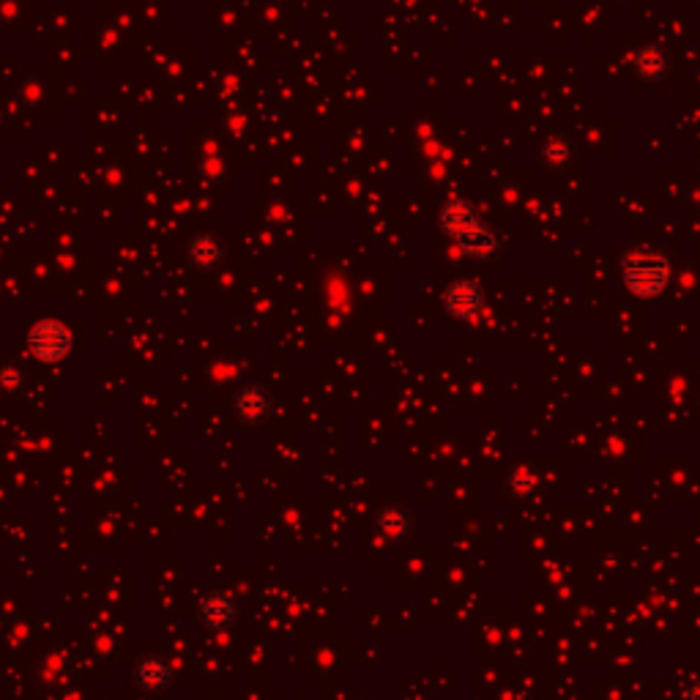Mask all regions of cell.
Returning a JSON list of instances; mask_svg holds the SVG:
<instances>
[{
  "label": "cell",
  "mask_w": 700,
  "mask_h": 700,
  "mask_svg": "<svg viewBox=\"0 0 700 700\" xmlns=\"http://www.w3.org/2000/svg\"><path fill=\"white\" fill-rule=\"evenodd\" d=\"M441 228L465 255L487 257V255L498 252V247H501L496 230L489 225H484L476 214V208L462 197H452V200L444 202Z\"/></svg>",
  "instance_id": "1"
},
{
  "label": "cell",
  "mask_w": 700,
  "mask_h": 700,
  "mask_svg": "<svg viewBox=\"0 0 700 700\" xmlns=\"http://www.w3.org/2000/svg\"><path fill=\"white\" fill-rule=\"evenodd\" d=\"M621 279L635 296H657L670 283V260L654 249H635L621 260Z\"/></svg>",
  "instance_id": "2"
},
{
  "label": "cell",
  "mask_w": 700,
  "mask_h": 700,
  "mask_svg": "<svg viewBox=\"0 0 700 700\" xmlns=\"http://www.w3.org/2000/svg\"><path fill=\"white\" fill-rule=\"evenodd\" d=\"M28 347L36 359L52 364L60 362L72 350V334L58 320H39L28 334Z\"/></svg>",
  "instance_id": "3"
},
{
  "label": "cell",
  "mask_w": 700,
  "mask_h": 700,
  "mask_svg": "<svg viewBox=\"0 0 700 700\" xmlns=\"http://www.w3.org/2000/svg\"><path fill=\"white\" fill-rule=\"evenodd\" d=\"M444 304L454 318H473V315H479V310L484 304V296H481V288L476 283L462 279V283H454L444 293Z\"/></svg>",
  "instance_id": "4"
},
{
  "label": "cell",
  "mask_w": 700,
  "mask_h": 700,
  "mask_svg": "<svg viewBox=\"0 0 700 700\" xmlns=\"http://www.w3.org/2000/svg\"><path fill=\"white\" fill-rule=\"evenodd\" d=\"M197 613H200V621H202L205 626L225 629V626H230V624L236 621V613H238V610H236V599H233L230 594L217 591V594H208V597L200 602Z\"/></svg>",
  "instance_id": "5"
},
{
  "label": "cell",
  "mask_w": 700,
  "mask_h": 700,
  "mask_svg": "<svg viewBox=\"0 0 700 700\" xmlns=\"http://www.w3.org/2000/svg\"><path fill=\"white\" fill-rule=\"evenodd\" d=\"M134 678H137V684L143 689L159 692V689H165L173 681V668L162 657H146V660L137 662Z\"/></svg>",
  "instance_id": "6"
},
{
  "label": "cell",
  "mask_w": 700,
  "mask_h": 700,
  "mask_svg": "<svg viewBox=\"0 0 700 700\" xmlns=\"http://www.w3.org/2000/svg\"><path fill=\"white\" fill-rule=\"evenodd\" d=\"M271 410V399L263 389L252 386V389H244L238 397H236V413L244 418L247 425H257L263 422V418L268 416Z\"/></svg>",
  "instance_id": "7"
},
{
  "label": "cell",
  "mask_w": 700,
  "mask_h": 700,
  "mask_svg": "<svg viewBox=\"0 0 700 700\" xmlns=\"http://www.w3.org/2000/svg\"><path fill=\"white\" fill-rule=\"evenodd\" d=\"M635 72L643 80H660L668 72V52L660 44H643L635 52Z\"/></svg>",
  "instance_id": "8"
},
{
  "label": "cell",
  "mask_w": 700,
  "mask_h": 700,
  "mask_svg": "<svg viewBox=\"0 0 700 700\" xmlns=\"http://www.w3.org/2000/svg\"><path fill=\"white\" fill-rule=\"evenodd\" d=\"M189 260L197 265V268H214L222 257H225V247L217 236H197L192 244H189Z\"/></svg>",
  "instance_id": "9"
},
{
  "label": "cell",
  "mask_w": 700,
  "mask_h": 700,
  "mask_svg": "<svg viewBox=\"0 0 700 700\" xmlns=\"http://www.w3.org/2000/svg\"><path fill=\"white\" fill-rule=\"evenodd\" d=\"M408 525H410V520L402 509H386L378 517V531L386 539H402L408 534Z\"/></svg>",
  "instance_id": "10"
},
{
  "label": "cell",
  "mask_w": 700,
  "mask_h": 700,
  "mask_svg": "<svg viewBox=\"0 0 700 700\" xmlns=\"http://www.w3.org/2000/svg\"><path fill=\"white\" fill-rule=\"evenodd\" d=\"M544 159H547L550 167H564V165H570V159H572V148H570L567 139H561V137L547 139V146H544Z\"/></svg>",
  "instance_id": "11"
},
{
  "label": "cell",
  "mask_w": 700,
  "mask_h": 700,
  "mask_svg": "<svg viewBox=\"0 0 700 700\" xmlns=\"http://www.w3.org/2000/svg\"><path fill=\"white\" fill-rule=\"evenodd\" d=\"M22 383H25V372H22V367H17V364H6V367H0V389L4 391H20L22 389Z\"/></svg>",
  "instance_id": "12"
},
{
  "label": "cell",
  "mask_w": 700,
  "mask_h": 700,
  "mask_svg": "<svg viewBox=\"0 0 700 700\" xmlns=\"http://www.w3.org/2000/svg\"><path fill=\"white\" fill-rule=\"evenodd\" d=\"M684 700H700V681H692L684 692Z\"/></svg>",
  "instance_id": "13"
}]
</instances>
